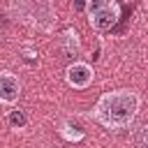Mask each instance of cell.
Masks as SVG:
<instances>
[{
    "instance_id": "1",
    "label": "cell",
    "mask_w": 148,
    "mask_h": 148,
    "mask_svg": "<svg viewBox=\"0 0 148 148\" xmlns=\"http://www.w3.org/2000/svg\"><path fill=\"white\" fill-rule=\"evenodd\" d=\"M141 109V95L132 88H118L99 95L90 116L106 130H125L130 127Z\"/></svg>"
},
{
    "instance_id": "2",
    "label": "cell",
    "mask_w": 148,
    "mask_h": 148,
    "mask_svg": "<svg viewBox=\"0 0 148 148\" xmlns=\"http://www.w3.org/2000/svg\"><path fill=\"white\" fill-rule=\"evenodd\" d=\"M86 16L92 30L106 32L120 18V5L116 0H86Z\"/></svg>"
},
{
    "instance_id": "3",
    "label": "cell",
    "mask_w": 148,
    "mask_h": 148,
    "mask_svg": "<svg viewBox=\"0 0 148 148\" xmlns=\"http://www.w3.org/2000/svg\"><path fill=\"white\" fill-rule=\"evenodd\" d=\"M65 81L69 88L74 90H86L92 81H95V69L90 62L86 60H74L72 65H67L65 69Z\"/></svg>"
},
{
    "instance_id": "4",
    "label": "cell",
    "mask_w": 148,
    "mask_h": 148,
    "mask_svg": "<svg viewBox=\"0 0 148 148\" xmlns=\"http://www.w3.org/2000/svg\"><path fill=\"white\" fill-rule=\"evenodd\" d=\"M21 79L9 72V69H0V104L2 106H14L21 97Z\"/></svg>"
},
{
    "instance_id": "5",
    "label": "cell",
    "mask_w": 148,
    "mask_h": 148,
    "mask_svg": "<svg viewBox=\"0 0 148 148\" xmlns=\"http://www.w3.org/2000/svg\"><path fill=\"white\" fill-rule=\"evenodd\" d=\"M136 143H139V148H148V123L141 127V132L136 136Z\"/></svg>"
},
{
    "instance_id": "6",
    "label": "cell",
    "mask_w": 148,
    "mask_h": 148,
    "mask_svg": "<svg viewBox=\"0 0 148 148\" xmlns=\"http://www.w3.org/2000/svg\"><path fill=\"white\" fill-rule=\"evenodd\" d=\"M12 123H14V125H18V127H23V125H25V116L14 111V113H12Z\"/></svg>"
}]
</instances>
